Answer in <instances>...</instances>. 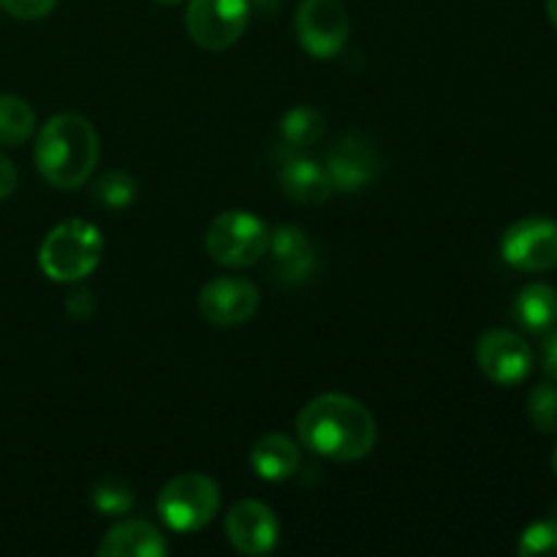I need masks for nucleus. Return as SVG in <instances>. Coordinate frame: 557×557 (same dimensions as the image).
I'll list each match as a JSON object with an SVG mask.
<instances>
[{"label":"nucleus","instance_id":"f257e3e1","mask_svg":"<svg viewBox=\"0 0 557 557\" xmlns=\"http://www.w3.org/2000/svg\"><path fill=\"white\" fill-rule=\"evenodd\" d=\"M297 433L305 449L337 462L362 460L379 438L373 413L354 397L335 392L313 397L299 411Z\"/></svg>","mask_w":557,"mask_h":557},{"label":"nucleus","instance_id":"f03ea898","mask_svg":"<svg viewBox=\"0 0 557 557\" xmlns=\"http://www.w3.org/2000/svg\"><path fill=\"white\" fill-rule=\"evenodd\" d=\"M36 169L52 188L74 190L87 183L98 163V134L82 114H54L36 139Z\"/></svg>","mask_w":557,"mask_h":557},{"label":"nucleus","instance_id":"7ed1b4c3","mask_svg":"<svg viewBox=\"0 0 557 557\" xmlns=\"http://www.w3.org/2000/svg\"><path fill=\"white\" fill-rule=\"evenodd\" d=\"M103 253V237L92 223L74 218L63 221L44 237L38 264L49 281L74 283L90 275Z\"/></svg>","mask_w":557,"mask_h":557},{"label":"nucleus","instance_id":"20e7f679","mask_svg":"<svg viewBox=\"0 0 557 557\" xmlns=\"http://www.w3.org/2000/svg\"><path fill=\"white\" fill-rule=\"evenodd\" d=\"M270 228L261 218L243 210L218 215L207 228L205 248L212 261L223 267H250L267 256Z\"/></svg>","mask_w":557,"mask_h":557},{"label":"nucleus","instance_id":"39448f33","mask_svg":"<svg viewBox=\"0 0 557 557\" xmlns=\"http://www.w3.org/2000/svg\"><path fill=\"white\" fill-rule=\"evenodd\" d=\"M218 506H221L218 484L205 473H180L163 484L158 495V515L180 533L205 528L218 515Z\"/></svg>","mask_w":557,"mask_h":557},{"label":"nucleus","instance_id":"423d86ee","mask_svg":"<svg viewBox=\"0 0 557 557\" xmlns=\"http://www.w3.org/2000/svg\"><path fill=\"white\" fill-rule=\"evenodd\" d=\"M250 22V0H190L185 30L199 47L221 52L243 38Z\"/></svg>","mask_w":557,"mask_h":557},{"label":"nucleus","instance_id":"0eeeda50","mask_svg":"<svg viewBox=\"0 0 557 557\" xmlns=\"http://www.w3.org/2000/svg\"><path fill=\"white\" fill-rule=\"evenodd\" d=\"M294 27L305 52L319 60L335 58L348 41V14L341 0H302Z\"/></svg>","mask_w":557,"mask_h":557},{"label":"nucleus","instance_id":"6e6552de","mask_svg":"<svg viewBox=\"0 0 557 557\" xmlns=\"http://www.w3.org/2000/svg\"><path fill=\"white\" fill-rule=\"evenodd\" d=\"M500 253L522 272H547L557 267V221L525 218L506 228Z\"/></svg>","mask_w":557,"mask_h":557},{"label":"nucleus","instance_id":"1a4fd4ad","mask_svg":"<svg viewBox=\"0 0 557 557\" xmlns=\"http://www.w3.org/2000/svg\"><path fill=\"white\" fill-rule=\"evenodd\" d=\"M476 362L493 384L515 386L528 379L533 368V351L520 335L509 330H490L479 337Z\"/></svg>","mask_w":557,"mask_h":557},{"label":"nucleus","instance_id":"9d476101","mask_svg":"<svg viewBox=\"0 0 557 557\" xmlns=\"http://www.w3.org/2000/svg\"><path fill=\"white\" fill-rule=\"evenodd\" d=\"M199 310L215 326L245 324L259 310V288L248 277H215L201 288Z\"/></svg>","mask_w":557,"mask_h":557},{"label":"nucleus","instance_id":"9b49d317","mask_svg":"<svg viewBox=\"0 0 557 557\" xmlns=\"http://www.w3.org/2000/svg\"><path fill=\"white\" fill-rule=\"evenodd\" d=\"M226 536L243 555H267L277 544L281 525L270 506L261 500H239L226 517Z\"/></svg>","mask_w":557,"mask_h":557},{"label":"nucleus","instance_id":"f8f14e48","mask_svg":"<svg viewBox=\"0 0 557 557\" xmlns=\"http://www.w3.org/2000/svg\"><path fill=\"white\" fill-rule=\"evenodd\" d=\"M379 152L362 136H346L337 141L326 156V174H330L335 190L357 194L364 190L379 174Z\"/></svg>","mask_w":557,"mask_h":557},{"label":"nucleus","instance_id":"ddd939ff","mask_svg":"<svg viewBox=\"0 0 557 557\" xmlns=\"http://www.w3.org/2000/svg\"><path fill=\"white\" fill-rule=\"evenodd\" d=\"M267 256L272 261V275L283 286H302L315 272V248L299 226H281L270 232Z\"/></svg>","mask_w":557,"mask_h":557},{"label":"nucleus","instance_id":"4468645a","mask_svg":"<svg viewBox=\"0 0 557 557\" xmlns=\"http://www.w3.org/2000/svg\"><path fill=\"white\" fill-rule=\"evenodd\" d=\"M281 185L294 201L308 207L324 205L335 190L326 169L315 163L313 158H305L299 150H292V147H288V152H283Z\"/></svg>","mask_w":557,"mask_h":557},{"label":"nucleus","instance_id":"2eb2a0df","mask_svg":"<svg viewBox=\"0 0 557 557\" xmlns=\"http://www.w3.org/2000/svg\"><path fill=\"white\" fill-rule=\"evenodd\" d=\"M169 544L156 525L141 520H123L101 539L98 555L103 557H161Z\"/></svg>","mask_w":557,"mask_h":557},{"label":"nucleus","instance_id":"dca6fc26","mask_svg":"<svg viewBox=\"0 0 557 557\" xmlns=\"http://www.w3.org/2000/svg\"><path fill=\"white\" fill-rule=\"evenodd\" d=\"M250 466L267 482H286L299 468V449L292 438L270 433L259 438L250 449Z\"/></svg>","mask_w":557,"mask_h":557},{"label":"nucleus","instance_id":"f3484780","mask_svg":"<svg viewBox=\"0 0 557 557\" xmlns=\"http://www.w3.org/2000/svg\"><path fill=\"white\" fill-rule=\"evenodd\" d=\"M515 319L528 332H547L557 321V292L547 283H531L515 299Z\"/></svg>","mask_w":557,"mask_h":557},{"label":"nucleus","instance_id":"a211bd4d","mask_svg":"<svg viewBox=\"0 0 557 557\" xmlns=\"http://www.w3.org/2000/svg\"><path fill=\"white\" fill-rule=\"evenodd\" d=\"M36 131V112L16 96H0V145L20 147Z\"/></svg>","mask_w":557,"mask_h":557},{"label":"nucleus","instance_id":"6ab92c4d","mask_svg":"<svg viewBox=\"0 0 557 557\" xmlns=\"http://www.w3.org/2000/svg\"><path fill=\"white\" fill-rule=\"evenodd\" d=\"M281 136L292 150H308L324 136V117L310 107H294L281 120Z\"/></svg>","mask_w":557,"mask_h":557},{"label":"nucleus","instance_id":"aec40b11","mask_svg":"<svg viewBox=\"0 0 557 557\" xmlns=\"http://www.w3.org/2000/svg\"><path fill=\"white\" fill-rule=\"evenodd\" d=\"M90 500L92 509L103 517H125L134 509V493H131V487L123 482H114V479L98 482L92 487Z\"/></svg>","mask_w":557,"mask_h":557},{"label":"nucleus","instance_id":"412c9836","mask_svg":"<svg viewBox=\"0 0 557 557\" xmlns=\"http://www.w3.org/2000/svg\"><path fill=\"white\" fill-rule=\"evenodd\" d=\"M136 180L131 177V174L125 172H107L101 180L96 183V190H92V196H96V201H101V205L112 207V210H123V207H128L131 201L136 199Z\"/></svg>","mask_w":557,"mask_h":557},{"label":"nucleus","instance_id":"4be33fe9","mask_svg":"<svg viewBox=\"0 0 557 557\" xmlns=\"http://www.w3.org/2000/svg\"><path fill=\"white\" fill-rule=\"evenodd\" d=\"M528 413L542 433H557V386H533L531 397H528Z\"/></svg>","mask_w":557,"mask_h":557},{"label":"nucleus","instance_id":"5701e85b","mask_svg":"<svg viewBox=\"0 0 557 557\" xmlns=\"http://www.w3.org/2000/svg\"><path fill=\"white\" fill-rule=\"evenodd\" d=\"M517 553L522 557H539V555L557 557V522L555 520L533 522V525L522 533Z\"/></svg>","mask_w":557,"mask_h":557},{"label":"nucleus","instance_id":"b1692460","mask_svg":"<svg viewBox=\"0 0 557 557\" xmlns=\"http://www.w3.org/2000/svg\"><path fill=\"white\" fill-rule=\"evenodd\" d=\"M0 5L16 20H44L58 0H0Z\"/></svg>","mask_w":557,"mask_h":557},{"label":"nucleus","instance_id":"393cba45","mask_svg":"<svg viewBox=\"0 0 557 557\" xmlns=\"http://www.w3.org/2000/svg\"><path fill=\"white\" fill-rule=\"evenodd\" d=\"M65 308H69V315L74 321H85L92 315V308H96V302H92V294L87 292V288H79V292H71L69 294V302H65Z\"/></svg>","mask_w":557,"mask_h":557},{"label":"nucleus","instance_id":"a878e982","mask_svg":"<svg viewBox=\"0 0 557 557\" xmlns=\"http://www.w3.org/2000/svg\"><path fill=\"white\" fill-rule=\"evenodd\" d=\"M16 190V169L5 156H0V199H9Z\"/></svg>","mask_w":557,"mask_h":557},{"label":"nucleus","instance_id":"bb28decb","mask_svg":"<svg viewBox=\"0 0 557 557\" xmlns=\"http://www.w3.org/2000/svg\"><path fill=\"white\" fill-rule=\"evenodd\" d=\"M544 370H547L549 379L557 381V326L544 341Z\"/></svg>","mask_w":557,"mask_h":557},{"label":"nucleus","instance_id":"cd10ccee","mask_svg":"<svg viewBox=\"0 0 557 557\" xmlns=\"http://www.w3.org/2000/svg\"><path fill=\"white\" fill-rule=\"evenodd\" d=\"M281 3L283 0H250V5H256V9H259L264 16L275 14V11L281 9Z\"/></svg>","mask_w":557,"mask_h":557},{"label":"nucleus","instance_id":"c85d7f7f","mask_svg":"<svg viewBox=\"0 0 557 557\" xmlns=\"http://www.w3.org/2000/svg\"><path fill=\"white\" fill-rule=\"evenodd\" d=\"M547 16H549V22L557 27V0H547Z\"/></svg>","mask_w":557,"mask_h":557},{"label":"nucleus","instance_id":"c756f323","mask_svg":"<svg viewBox=\"0 0 557 557\" xmlns=\"http://www.w3.org/2000/svg\"><path fill=\"white\" fill-rule=\"evenodd\" d=\"M156 3H161V5H177L180 0H156Z\"/></svg>","mask_w":557,"mask_h":557},{"label":"nucleus","instance_id":"7c9ffc66","mask_svg":"<svg viewBox=\"0 0 557 557\" xmlns=\"http://www.w3.org/2000/svg\"><path fill=\"white\" fill-rule=\"evenodd\" d=\"M553 471H555V476H557V446H555V451H553Z\"/></svg>","mask_w":557,"mask_h":557}]
</instances>
